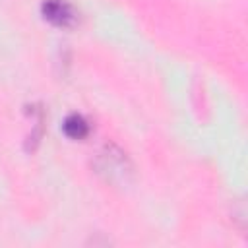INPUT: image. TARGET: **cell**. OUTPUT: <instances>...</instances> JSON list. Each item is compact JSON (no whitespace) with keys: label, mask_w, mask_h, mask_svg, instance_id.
<instances>
[{"label":"cell","mask_w":248,"mask_h":248,"mask_svg":"<svg viewBox=\"0 0 248 248\" xmlns=\"http://www.w3.org/2000/svg\"><path fill=\"white\" fill-rule=\"evenodd\" d=\"M93 165H95V170L107 182L122 186V184H128L132 178V165L126 153L112 143H107L97 151Z\"/></svg>","instance_id":"cell-1"},{"label":"cell","mask_w":248,"mask_h":248,"mask_svg":"<svg viewBox=\"0 0 248 248\" xmlns=\"http://www.w3.org/2000/svg\"><path fill=\"white\" fill-rule=\"evenodd\" d=\"M41 12H43L45 19H48L50 23H54L58 27H70L78 19L76 10L64 0H45L41 6Z\"/></svg>","instance_id":"cell-2"},{"label":"cell","mask_w":248,"mask_h":248,"mask_svg":"<svg viewBox=\"0 0 248 248\" xmlns=\"http://www.w3.org/2000/svg\"><path fill=\"white\" fill-rule=\"evenodd\" d=\"M89 132V124L85 122V118L81 114H70L64 120V134L72 140H81L85 138Z\"/></svg>","instance_id":"cell-3"}]
</instances>
